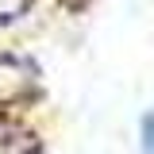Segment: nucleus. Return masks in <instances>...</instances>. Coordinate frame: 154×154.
<instances>
[{"instance_id": "nucleus-2", "label": "nucleus", "mask_w": 154, "mask_h": 154, "mask_svg": "<svg viewBox=\"0 0 154 154\" xmlns=\"http://www.w3.org/2000/svg\"><path fill=\"white\" fill-rule=\"evenodd\" d=\"M139 143H143V154H154V108H146L139 119Z\"/></svg>"}, {"instance_id": "nucleus-1", "label": "nucleus", "mask_w": 154, "mask_h": 154, "mask_svg": "<svg viewBox=\"0 0 154 154\" xmlns=\"http://www.w3.org/2000/svg\"><path fill=\"white\" fill-rule=\"evenodd\" d=\"M31 8H35V0H0V27H4V23L23 19Z\"/></svg>"}]
</instances>
